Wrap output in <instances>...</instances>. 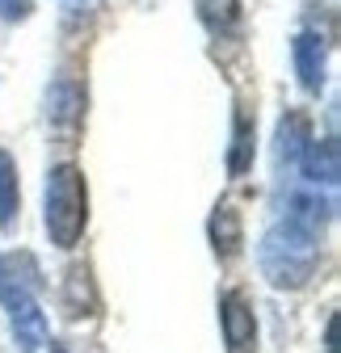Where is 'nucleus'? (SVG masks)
Masks as SVG:
<instances>
[{
	"mask_svg": "<svg viewBox=\"0 0 341 353\" xmlns=\"http://www.w3.org/2000/svg\"><path fill=\"white\" fill-rule=\"evenodd\" d=\"M320 240L324 232L300 223L295 214H282L266 228L262 244H257V265H262V278L274 290H304L316 270H320Z\"/></svg>",
	"mask_w": 341,
	"mask_h": 353,
	"instance_id": "1",
	"label": "nucleus"
},
{
	"mask_svg": "<svg viewBox=\"0 0 341 353\" xmlns=\"http://www.w3.org/2000/svg\"><path fill=\"white\" fill-rule=\"evenodd\" d=\"M59 5H64L68 17H89V13L101 9V0H59Z\"/></svg>",
	"mask_w": 341,
	"mask_h": 353,
	"instance_id": "16",
	"label": "nucleus"
},
{
	"mask_svg": "<svg viewBox=\"0 0 341 353\" xmlns=\"http://www.w3.org/2000/svg\"><path fill=\"white\" fill-rule=\"evenodd\" d=\"M206 232H211V248H215L220 261L240 256V248H244V223H240V210H236L232 202H220V206H215Z\"/></svg>",
	"mask_w": 341,
	"mask_h": 353,
	"instance_id": "9",
	"label": "nucleus"
},
{
	"mask_svg": "<svg viewBox=\"0 0 341 353\" xmlns=\"http://www.w3.org/2000/svg\"><path fill=\"white\" fill-rule=\"evenodd\" d=\"M47 122H51L55 135H64L68 143L80 135V126H84V88L76 84V76L59 72L47 84Z\"/></svg>",
	"mask_w": 341,
	"mask_h": 353,
	"instance_id": "5",
	"label": "nucleus"
},
{
	"mask_svg": "<svg viewBox=\"0 0 341 353\" xmlns=\"http://www.w3.org/2000/svg\"><path fill=\"white\" fill-rule=\"evenodd\" d=\"M308 139H312V126H308V118H304L300 110L282 114V122H278V135H274V143H278V164H295V160H300V152L308 148Z\"/></svg>",
	"mask_w": 341,
	"mask_h": 353,
	"instance_id": "14",
	"label": "nucleus"
},
{
	"mask_svg": "<svg viewBox=\"0 0 341 353\" xmlns=\"http://www.w3.org/2000/svg\"><path fill=\"white\" fill-rule=\"evenodd\" d=\"M220 328L232 353H253L257 349V316H253V299L244 290H224L220 299Z\"/></svg>",
	"mask_w": 341,
	"mask_h": 353,
	"instance_id": "6",
	"label": "nucleus"
},
{
	"mask_svg": "<svg viewBox=\"0 0 341 353\" xmlns=\"http://www.w3.org/2000/svg\"><path fill=\"white\" fill-rule=\"evenodd\" d=\"M38 290H42V270H38L34 252H26V248L0 252V307L13 312V307L38 299Z\"/></svg>",
	"mask_w": 341,
	"mask_h": 353,
	"instance_id": "4",
	"label": "nucleus"
},
{
	"mask_svg": "<svg viewBox=\"0 0 341 353\" xmlns=\"http://www.w3.org/2000/svg\"><path fill=\"white\" fill-rule=\"evenodd\" d=\"M17 160L0 148V232H13L21 219V181H17Z\"/></svg>",
	"mask_w": 341,
	"mask_h": 353,
	"instance_id": "12",
	"label": "nucleus"
},
{
	"mask_svg": "<svg viewBox=\"0 0 341 353\" xmlns=\"http://www.w3.org/2000/svg\"><path fill=\"white\" fill-rule=\"evenodd\" d=\"M30 17H34V0H0V21L5 26L30 21Z\"/></svg>",
	"mask_w": 341,
	"mask_h": 353,
	"instance_id": "15",
	"label": "nucleus"
},
{
	"mask_svg": "<svg viewBox=\"0 0 341 353\" xmlns=\"http://www.w3.org/2000/svg\"><path fill=\"white\" fill-rule=\"evenodd\" d=\"M291 63L295 76H300V88L312 97L324 93V80H329V34H320L316 26L295 30L291 38Z\"/></svg>",
	"mask_w": 341,
	"mask_h": 353,
	"instance_id": "3",
	"label": "nucleus"
},
{
	"mask_svg": "<svg viewBox=\"0 0 341 353\" xmlns=\"http://www.w3.org/2000/svg\"><path fill=\"white\" fill-rule=\"evenodd\" d=\"M295 168H300L304 176H308V181L320 190H333L337 185V139L333 135H324V139H308V148L300 152V160H295Z\"/></svg>",
	"mask_w": 341,
	"mask_h": 353,
	"instance_id": "7",
	"label": "nucleus"
},
{
	"mask_svg": "<svg viewBox=\"0 0 341 353\" xmlns=\"http://www.w3.org/2000/svg\"><path fill=\"white\" fill-rule=\"evenodd\" d=\"M324 349L337 353V316H329V328H324Z\"/></svg>",
	"mask_w": 341,
	"mask_h": 353,
	"instance_id": "17",
	"label": "nucleus"
},
{
	"mask_svg": "<svg viewBox=\"0 0 341 353\" xmlns=\"http://www.w3.org/2000/svg\"><path fill=\"white\" fill-rule=\"evenodd\" d=\"M51 353H64V345H55V341H51Z\"/></svg>",
	"mask_w": 341,
	"mask_h": 353,
	"instance_id": "18",
	"label": "nucleus"
},
{
	"mask_svg": "<svg viewBox=\"0 0 341 353\" xmlns=\"http://www.w3.org/2000/svg\"><path fill=\"white\" fill-rule=\"evenodd\" d=\"M253 152H257V118H253L244 105H236L232 118V148H228V172L244 176L253 168Z\"/></svg>",
	"mask_w": 341,
	"mask_h": 353,
	"instance_id": "11",
	"label": "nucleus"
},
{
	"mask_svg": "<svg viewBox=\"0 0 341 353\" xmlns=\"http://www.w3.org/2000/svg\"><path fill=\"white\" fill-rule=\"evenodd\" d=\"M194 9H198V21L215 34V38H228L240 30L244 21V9H240V0H194Z\"/></svg>",
	"mask_w": 341,
	"mask_h": 353,
	"instance_id": "13",
	"label": "nucleus"
},
{
	"mask_svg": "<svg viewBox=\"0 0 341 353\" xmlns=\"http://www.w3.org/2000/svg\"><path fill=\"white\" fill-rule=\"evenodd\" d=\"M97 312V286H93V274L89 265H72L64 274V316L68 320H84Z\"/></svg>",
	"mask_w": 341,
	"mask_h": 353,
	"instance_id": "10",
	"label": "nucleus"
},
{
	"mask_svg": "<svg viewBox=\"0 0 341 353\" xmlns=\"http://www.w3.org/2000/svg\"><path fill=\"white\" fill-rule=\"evenodd\" d=\"M42 223L55 248L72 252L89 228V181L84 168L72 160H59L47 168V185H42Z\"/></svg>",
	"mask_w": 341,
	"mask_h": 353,
	"instance_id": "2",
	"label": "nucleus"
},
{
	"mask_svg": "<svg viewBox=\"0 0 341 353\" xmlns=\"http://www.w3.org/2000/svg\"><path fill=\"white\" fill-rule=\"evenodd\" d=\"M9 332H13V341H17L21 353H38L42 345L51 341V328H47V316H42L38 299L13 307V312H9Z\"/></svg>",
	"mask_w": 341,
	"mask_h": 353,
	"instance_id": "8",
	"label": "nucleus"
}]
</instances>
